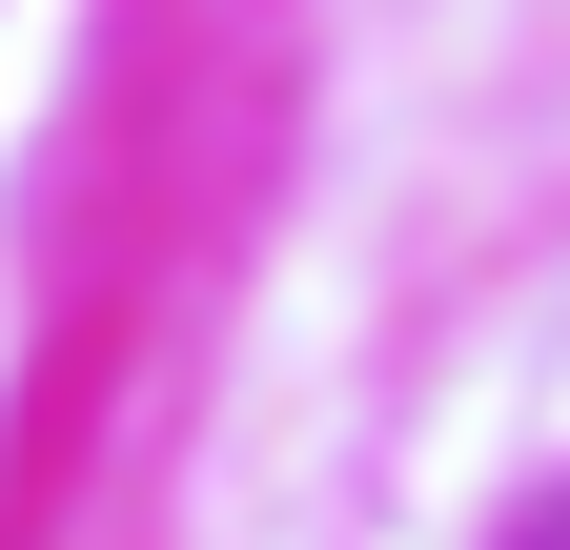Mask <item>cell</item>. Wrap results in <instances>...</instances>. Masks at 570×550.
<instances>
[{
  "label": "cell",
  "instance_id": "cell-1",
  "mask_svg": "<svg viewBox=\"0 0 570 550\" xmlns=\"http://www.w3.org/2000/svg\"><path fill=\"white\" fill-rule=\"evenodd\" d=\"M530 550H570V510H550V530H530Z\"/></svg>",
  "mask_w": 570,
  "mask_h": 550
}]
</instances>
